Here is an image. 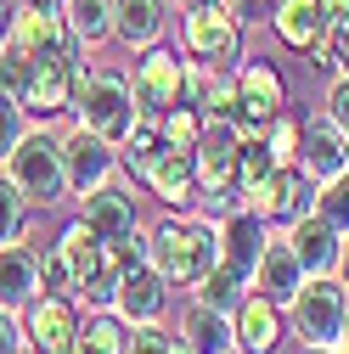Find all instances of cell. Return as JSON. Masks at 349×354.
Masks as SVG:
<instances>
[{
  "label": "cell",
  "mask_w": 349,
  "mask_h": 354,
  "mask_svg": "<svg viewBox=\"0 0 349 354\" xmlns=\"http://www.w3.org/2000/svg\"><path fill=\"white\" fill-rule=\"evenodd\" d=\"M147 259H152V270H158L169 287L192 292L214 264H220L214 219H203V214H174V208H169V219H158V225L147 231Z\"/></svg>",
  "instance_id": "6da1fadb"
},
{
  "label": "cell",
  "mask_w": 349,
  "mask_h": 354,
  "mask_svg": "<svg viewBox=\"0 0 349 354\" xmlns=\"http://www.w3.org/2000/svg\"><path fill=\"white\" fill-rule=\"evenodd\" d=\"M23 186V197L34 208H57L68 197V169H62V136L51 124H28V136L12 147V158L0 163Z\"/></svg>",
  "instance_id": "7a4b0ae2"
},
{
  "label": "cell",
  "mask_w": 349,
  "mask_h": 354,
  "mask_svg": "<svg viewBox=\"0 0 349 354\" xmlns=\"http://www.w3.org/2000/svg\"><path fill=\"white\" fill-rule=\"evenodd\" d=\"M343 315H349V287L338 276H304V287L287 304V332L304 348H338Z\"/></svg>",
  "instance_id": "3957f363"
},
{
  "label": "cell",
  "mask_w": 349,
  "mask_h": 354,
  "mask_svg": "<svg viewBox=\"0 0 349 354\" xmlns=\"http://www.w3.org/2000/svg\"><path fill=\"white\" fill-rule=\"evenodd\" d=\"M73 118L118 147V141L129 136V124L141 118V113H136V96H129V73L84 68V73H79V91H73Z\"/></svg>",
  "instance_id": "277c9868"
},
{
  "label": "cell",
  "mask_w": 349,
  "mask_h": 354,
  "mask_svg": "<svg viewBox=\"0 0 349 354\" xmlns=\"http://www.w3.org/2000/svg\"><path fill=\"white\" fill-rule=\"evenodd\" d=\"M242 34H248V23L237 17L231 0H208V6H186L181 12V51L192 62L237 68L242 62Z\"/></svg>",
  "instance_id": "5b68a950"
},
{
  "label": "cell",
  "mask_w": 349,
  "mask_h": 354,
  "mask_svg": "<svg viewBox=\"0 0 349 354\" xmlns=\"http://www.w3.org/2000/svg\"><path fill=\"white\" fill-rule=\"evenodd\" d=\"M129 96H136V113L141 118H163L174 102H186V51L174 46H147L129 62Z\"/></svg>",
  "instance_id": "8992f818"
},
{
  "label": "cell",
  "mask_w": 349,
  "mask_h": 354,
  "mask_svg": "<svg viewBox=\"0 0 349 354\" xmlns=\"http://www.w3.org/2000/svg\"><path fill=\"white\" fill-rule=\"evenodd\" d=\"M282 107H287V84H282L276 62L242 57L237 62V107H231V124L242 129V136H259Z\"/></svg>",
  "instance_id": "52a82bcc"
},
{
  "label": "cell",
  "mask_w": 349,
  "mask_h": 354,
  "mask_svg": "<svg viewBox=\"0 0 349 354\" xmlns=\"http://www.w3.org/2000/svg\"><path fill=\"white\" fill-rule=\"evenodd\" d=\"M17 321H23V343H28V348H39V354H68L73 337H79L84 309H79V298H62V292H34V298L17 309Z\"/></svg>",
  "instance_id": "ba28073f"
},
{
  "label": "cell",
  "mask_w": 349,
  "mask_h": 354,
  "mask_svg": "<svg viewBox=\"0 0 349 354\" xmlns=\"http://www.w3.org/2000/svg\"><path fill=\"white\" fill-rule=\"evenodd\" d=\"M62 169H68V197H84L118 174V147L73 118V129H62Z\"/></svg>",
  "instance_id": "9c48e42d"
},
{
  "label": "cell",
  "mask_w": 349,
  "mask_h": 354,
  "mask_svg": "<svg viewBox=\"0 0 349 354\" xmlns=\"http://www.w3.org/2000/svg\"><path fill=\"white\" fill-rule=\"evenodd\" d=\"M242 203L265 214V219H271V231H287L293 219H304V214L316 208V180H310L298 163H276V169H271V180L259 186L253 197H242Z\"/></svg>",
  "instance_id": "30bf717a"
},
{
  "label": "cell",
  "mask_w": 349,
  "mask_h": 354,
  "mask_svg": "<svg viewBox=\"0 0 349 354\" xmlns=\"http://www.w3.org/2000/svg\"><path fill=\"white\" fill-rule=\"evenodd\" d=\"M237 152H242V129L231 118H208L203 136L192 147V169H197V197L203 192H226L237 186Z\"/></svg>",
  "instance_id": "8fae6325"
},
{
  "label": "cell",
  "mask_w": 349,
  "mask_h": 354,
  "mask_svg": "<svg viewBox=\"0 0 349 354\" xmlns=\"http://www.w3.org/2000/svg\"><path fill=\"white\" fill-rule=\"evenodd\" d=\"M79 219H84V225H91L102 242H118V236H129V231H141L136 186H124L118 174H113V180H102L96 192L79 197Z\"/></svg>",
  "instance_id": "7c38bea8"
},
{
  "label": "cell",
  "mask_w": 349,
  "mask_h": 354,
  "mask_svg": "<svg viewBox=\"0 0 349 354\" xmlns=\"http://www.w3.org/2000/svg\"><path fill=\"white\" fill-rule=\"evenodd\" d=\"M310 180L321 186V180H332V174H343L349 169V129L338 124V118H304V129H298V158H293Z\"/></svg>",
  "instance_id": "4fadbf2b"
},
{
  "label": "cell",
  "mask_w": 349,
  "mask_h": 354,
  "mask_svg": "<svg viewBox=\"0 0 349 354\" xmlns=\"http://www.w3.org/2000/svg\"><path fill=\"white\" fill-rule=\"evenodd\" d=\"M282 337H287V309L248 287V298L231 309V348H242V354H276Z\"/></svg>",
  "instance_id": "5bb4252c"
},
{
  "label": "cell",
  "mask_w": 349,
  "mask_h": 354,
  "mask_svg": "<svg viewBox=\"0 0 349 354\" xmlns=\"http://www.w3.org/2000/svg\"><path fill=\"white\" fill-rule=\"evenodd\" d=\"M214 236H220V259L231 264V270L253 276L259 253H265V242H271V219L242 203V208H231L226 219H214Z\"/></svg>",
  "instance_id": "9a60e30c"
},
{
  "label": "cell",
  "mask_w": 349,
  "mask_h": 354,
  "mask_svg": "<svg viewBox=\"0 0 349 354\" xmlns=\"http://www.w3.org/2000/svg\"><path fill=\"white\" fill-rule=\"evenodd\" d=\"M169 281L152 270V259L136 264V270H124L118 276V298H113V315L129 321V326H141V321H163L169 315Z\"/></svg>",
  "instance_id": "2e32d148"
},
{
  "label": "cell",
  "mask_w": 349,
  "mask_h": 354,
  "mask_svg": "<svg viewBox=\"0 0 349 354\" xmlns=\"http://www.w3.org/2000/svg\"><path fill=\"white\" fill-rule=\"evenodd\" d=\"M141 186H147V192H152L163 208H174V214H181V208H192V203H197V169H192V152L163 141Z\"/></svg>",
  "instance_id": "e0dca14e"
},
{
  "label": "cell",
  "mask_w": 349,
  "mask_h": 354,
  "mask_svg": "<svg viewBox=\"0 0 349 354\" xmlns=\"http://www.w3.org/2000/svg\"><path fill=\"white\" fill-rule=\"evenodd\" d=\"M287 236V248L298 253V264H304V276H338V253H343V236L327 225V219L310 208L304 219H293V225L282 231Z\"/></svg>",
  "instance_id": "ac0fdd59"
},
{
  "label": "cell",
  "mask_w": 349,
  "mask_h": 354,
  "mask_svg": "<svg viewBox=\"0 0 349 354\" xmlns=\"http://www.w3.org/2000/svg\"><path fill=\"white\" fill-rule=\"evenodd\" d=\"M169 34V0H113V39L136 57Z\"/></svg>",
  "instance_id": "d6986e66"
},
{
  "label": "cell",
  "mask_w": 349,
  "mask_h": 354,
  "mask_svg": "<svg viewBox=\"0 0 349 354\" xmlns=\"http://www.w3.org/2000/svg\"><path fill=\"white\" fill-rule=\"evenodd\" d=\"M248 287H253V292H265V298L282 304V309L293 304V292L304 287V264H298V253L287 248V236H271V242H265V253H259Z\"/></svg>",
  "instance_id": "ffe728a7"
},
{
  "label": "cell",
  "mask_w": 349,
  "mask_h": 354,
  "mask_svg": "<svg viewBox=\"0 0 349 354\" xmlns=\"http://www.w3.org/2000/svg\"><path fill=\"white\" fill-rule=\"evenodd\" d=\"M51 248L62 253L68 276H73V298H79L84 287H91V281H96V270L107 264V242H102L91 225H84V219H68V225L57 231V242H51Z\"/></svg>",
  "instance_id": "44dd1931"
},
{
  "label": "cell",
  "mask_w": 349,
  "mask_h": 354,
  "mask_svg": "<svg viewBox=\"0 0 349 354\" xmlns=\"http://www.w3.org/2000/svg\"><path fill=\"white\" fill-rule=\"evenodd\" d=\"M34 292H39V248L6 242L0 248V309H23Z\"/></svg>",
  "instance_id": "7402d4cb"
},
{
  "label": "cell",
  "mask_w": 349,
  "mask_h": 354,
  "mask_svg": "<svg viewBox=\"0 0 349 354\" xmlns=\"http://www.w3.org/2000/svg\"><path fill=\"white\" fill-rule=\"evenodd\" d=\"M271 28L287 51H310L327 28V12L321 0H271Z\"/></svg>",
  "instance_id": "603a6c76"
},
{
  "label": "cell",
  "mask_w": 349,
  "mask_h": 354,
  "mask_svg": "<svg viewBox=\"0 0 349 354\" xmlns=\"http://www.w3.org/2000/svg\"><path fill=\"white\" fill-rule=\"evenodd\" d=\"M181 343H186L192 354H226V348H231V315L192 298L186 315H181Z\"/></svg>",
  "instance_id": "cb8c5ba5"
},
{
  "label": "cell",
  "mask_w": 349,
  "mask_h": 354,
  "mask_svg": "<svg viewBox=\"0 0 349 354\" xmlns=\"http://www.w3.org/2000/svg\"><path fill=\"white\" fill-rule=\"evenodd\" d=\"M124 343H129V321H118L113 309H84L68 354H124Z\"/></svg>",
  "instance_id": "d4e9b609"
},
{
  "label": "cell",
  "mask_w": 349,
  "mask_h": 354,
  "mask_svg": "<svg viewBox=\"0 0 349 354\" xmlns=\"http://www.w3.org/2000/svg\"><path fill=\"white\" fill-rule=\"evenodd\" d=\"M62 17L84 51H96L113 39V0H62Z\"/></svg>",
  "instance_id": "484cf974"
},
{
  "label": "cell",
  "mask_w": 349,
  "mask_h": 354,
  "mask_svg": "<svg viewBox=\"0 0 349 354\" xmlns=\"http://www.w3.org/2000/svg\"><path fill=\"white\" fill-rule=\"evenodd\" d=\"M158 147H163V136H158V118H136L129 124V136L118 141V169H129V180H147V169H152V158H158Z\"/></svg>",
  "instance_id": "4316f807"
},
{
  "label": "cell",
  "mask_w": 349,
  "mask_h": 354,
  "mask_svg": "<svg viewBox=\"0 0 349 354\" xmlns=\"http://www.w3.org/2000/svg\"><path fill=\"white\" fill-rule=\"evenodd\" d=\"M192 298H197V304H208V309H226V315H231V309L248 298V276H242V270H231V264L220 259V264H214V270L192 287Z\"/></svg>",
  "instance_id": "83f0119b"
},
{
  "label": "cell",
  "mask_w": 349,
  "mask_h": 354,
  "mask_svg": "<svg viewBox=\"0 0 349 354\" xmlns=\"http://www.w3.org/2000/svg\"><path fill=\"white\" fill-rule=\"evenodd\" d=\"M28 225H34V203L23 197V186L12 180V174L0 169V248H6V242H23Z\"/></svg>",
  "instance_id": "f1b7e54d"
},
{
  "label": "cell",
  "mask_w": 349,
  "mask_h": 354,
  "mask_svg": "<svg viewBox=\"0 0 349 354\" xmlns=\"http://www.w3.org/2000/svg\"><path fill=\"white\" fill-rule=\"evenodd\" d=\"M271 169H276V158H271L265 136H242V152H237V192L253 197L259 186L271 180Z\"/></svg>",
  "instance_id": "f546056e"
},
{
  "label": "cell",
  "mask_w": 349,
  "mask_h": 354,
  "mask_svg": "<svg viewBox=\"0 0 349 354\" xmlns=\"http://www.w3.org/2000/svg\"><path fill=\"white\" fill-rule=\"evenodd\" d=\"M203 124H208V118H203L192 102H174V107L158 118V136H163L169 147H186V152H192V147H197V136H203Z\"/></svg>",
  "instance_id": "4dcf8cb0"
},
{
  "label": "cell",
  "mask_w": 349,
  "mask_h": 354,
  "mask_svg": "<svg viewBox=\"0 0 349 354\" xmlns=\"http://www.w3.org/2000/svg\"><path fill=\"white\" fill-rule=\"evenodd\" d=\"M298 129H304V113H293V102H287V107H282L265 129H259L276 163H293V158H298Z\"/></svg>",
  "instance_id": "1f68e13d"
},
{
  "label": "cell",
  "mask_w": 349,
  "mask_h": 354,
  "mask_svg": "<svg viewBox=\"0 0 349 354\" xmlns=\"http://www.w3.org/2000/svg\"><path fill=\"white\" fill-rule=\"evenodd\" d=\"M316 214L327 219V225H332L338 236H349V169L316 186Z\"/></svg>",
  "instance_id": "d6a6232c"
},
{
  "label": "cell",
  "mask_w": 349,
  "mask_h": 354,
  "mask_svg": "<svg viewBox=\"0 0 349 354\" xmlns=\"http://www.w3.org/2000/svg\"><path fill=\"white\" fill-rule=\"evenodd\" d=\"M28 79H34V57H28L23 46H17V39H0V91L23 102Z\"/></svg>",
  "instance_id": "836d02e7"
},
{
  "label": "cell",
  "mask_w": 349,
  "mask_h": 354,
  "mask_svg": "<svg viewBox=\"0 0 349 354\" xmlns=\"http://www.w3.org/2000/svg\"><path fill=\"white\" fill-rule=\"evenodd\" d=\"M28 124H34V118H28V107H23L17 96L0 91V163H6V158H12V147L28 136Z\"/></svg>",
  "instance_id": "e575fe53"
},
{
  "label": "cell",
  "mask_w": 349,
  "mask_h": 354,
  "mask_svg": "<svg viewBox=\"0 0 349 354\" xmlns=\"http://www.w3.org/2000/svg\"><path fill=\"white\" fill-rule=\"evenodd\" d=\"M321 12H327V28H321V39L332 46L338 68L349 73V0H321Z\"/></svg>",
  "instance_id": "d590c367"
},
{
  "label": "cell",
  "mask_w": 349,
  "mask_h": 354,
  "mask_svg": "<svg viewBox=\"0 0 349 354\" xmlns=\"http://www.w3.org/2000/svg\"><path fill=\"white\" fill-rule=\"evenodd\" d=\"M174 337L163 321H141V326H129V343H124V354H174Z\"/></svg>",
  "instance_id": "8d00e7d4"
},
{
  "label": "cell",
  "mask_w": 349,
  "mask_h": 354,
  "mask_svg": "<svg viewBox=\"0 0 349 354\" xmlns=\"http://www.w3.org/2000/svg\"><path fill=\"white\" fill-rule=\"evenodd\" d=\"M39 292H62V298H73V276H68V264H62L57 248L39 253Z\"/></svg>",
  "instance_id": "74e56055"
},
{
  "label": "cell",
  "mask_w": 349,
  "mask_h": 354,
  "mask_svg": "<svg viewBox=\"0 0 349 354\" xmlns=\"http://www.w3.org/2000/svg\"><path fill=\"white\" fill-rule=\"evenodd\" d=\"M321 113H327V118H338V124L349 129V73H332V84H327V102H321Z\"/></svg>",
  "instance_id": "f35d334b"
},
{
  "label": "cell",
  "mask_w": 349,
  "mask_h": 354,
  "mask_svg": "<svg viewBox=\"0 0 349 354\" xmlns=\"http://www.w3.org/2000/svg\"><path fill=\"white\" fill-rule=\"evenodd\" d=\"M0 354H23V321H17V309H0Z\"/></svg>",
  "instance_id": "ab89813d"
},
{
  "label": "cell",
  "mask_w": 349,
  "mask_h": 354,
  "mask_svg": "<svg viewBox=\"0 0 349 354\" xmlns=\"http://www.w3.org/2000/svg\"><path fill=\"white\" fill-rule=\"evenodd\" d=\"M12 17H17V0H0V39H12Z\"/></svg>",
  "instance_id": "60d3db41"
},
{
  "label": "cell",
  "mask_w": 349,
  "mask_h": 354,
  "mask_svg": "<svg viewBox=\"0 0 349 354\" xmlns=\"http://www.w3.org/2000/svg\"><path fill=\"white\" fill-rule=\"evenodd\" d=\"M231 6H237L242 23H253V12H259V6H271V0H231Z\"/></svg>",
  "instance_id": "b9f144b4"
},
{
  "label": "cell",
  "mask_w": 349,
  "mask_h": 354,
  "mask_svg": "<svg viewBox=\"0 0 349 354\" xmlns=\"http://www.w3.org/2000/svg\"><path fill=\"white\" fill-rule=\"evenodd\" d=\"M338 281L349 287V236H343V253H338Z\"/></svg>",
  "instance_id": "7bdbcfd3"
},
{
  "label": "cell",
  "mask_w": 349,
  "mask_h": 354,
  "mask_svg": "<svg viewBox=\"0 0 349 354\" xmlns=\"http://www.w3.org/2000/svg\"><path fill=\"white\" fill-rule=\"evenodd\" d=\"M17 6H39V12H51V6H62V0H17Z\"/></svg>",
  "instance_id": "ee69618b"
},
{
  "label": "cell",
  "mask_w": 349,
  "mask_h": 354,
  "mask_svg": "<svg viewBox=\"0 0 349 354\" xmlns=\"http://www.w3.org/2000/svg\"><path fill=\"white\" fill-rule=\"evenodd\" d=\"M169 6H181V12H186V6H208V0H169Z\"/></svg>",
  "instance_id": "f6af8a7d"
},
{
  "label": "cell",
  "mask_w": 349,
  "mask_h": 354,
  "mask_svg": "<svg viewBox=\"0 0 349 354\" xmlns=\"http://www.w3.org/2000/svg\"><path fill=\"white\" fill-rule=\"evenodd\" d=\"M338 348H349V315H343V343H338Z\"/></svg>",
  "instance_id": "bcb514c9"
},
{
  "label": "cell",
  "mask_w": 349,
  "mask_h": 354,
  "mask_svg": "<svg viewBox=\"0 0 349 354\" xmlns=\"http://www.w3.org/2000/svg\"><path fill=\"white\" fill-rule=\"evenodd\" d=\"M304 354H338V348H304Z\"/></svg>",
  "instance_id": "7dc6e473"
},
{
  "label": "cell",
  "mask_w": 349,
  "mask_h": 354,
  "mask_svg": "<svg viewBox=\"0 0 349 354\" xmlns=\"http://www.w3.org/2000/svg\"><path fill=\"white\" fill-rule=\"evenodd\" d=\"M174 354H192V348H186V343H174Z\"/></svg>",
  "instance_id": "c3c4849f"
},
{
  "label": "cell",
  "mask_w": 349,
  "mask_h": 354,
  "mask_svg": "<svg viewBox=\"0 0 349 354\" xmlns=\"http://www.w3.org/2000/svg\"><path fill=\"white\" fill-rule=\"evenodd\" d=\"M23 354H39V348H28V343H23Z\"/></svg>",
  "instance_id": "681fc988"
},
{
  "label": "cell",
  "mask_w": 349,
  "mask_h": 354,
  "mask_svg": "<svg viewBox=\"0 0 349 354\" xmlns=\"http://www.w3.org/2000/svg\"><path fill=\"white\" fill-rule=\"evenodd\" d=\"M226 354H242V348H226Z\"/></svg>",
  "instance_id": "f907efd6"
},
{
  "label": "cell",
  "mask_w": 349,
  "mask_h": 354,
  "mask_svg": "<svg viewBox=\"0 0 349 354\" xmlns=\"http://www.w3.org/2000/svg\"><path fill=\"white\" fill-rule=\"evenodd\" d=\"M338 354H349V348H338Z\"/></svg>",
  "instance_id": "816d5d0a"
}]
</instances>
